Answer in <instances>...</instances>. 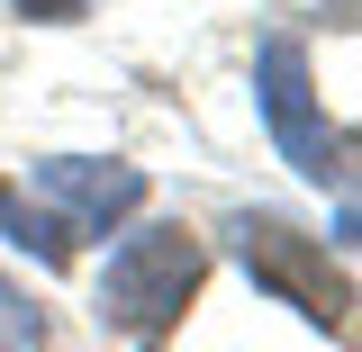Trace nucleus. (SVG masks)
<instances>
[{"instance_id": "obj_7", "label": "nucleus", "mask_w": 362, "mask_h": 352, "mask_svg": "<svg viewBox=\"0 0 362 352\" xmlns=\"http://www.w3.org/2000/svg\"><path fill=\"white\" fill-rule=\"evenodd\" d=\"M9 9H18V18H45V28H73L90 0H9Z\"/></svg>"}, {"instance_id": "obj_2", "label": "nucleus", "mask_w": 362, "mask_h": 352, "mask_svg": "<svg viewBox=\"0 0 362 352\" xmlns=\"http://www.w3.org/2000/svg\"><path fill=\"white\" fill-rule=\"evenodd\" d=\"M226 244H235V262L254 271V289H272L281 308H299L308 325H326V334L354 325V280L326 253V235L290 226L281 208H235L226 217Z\"/></svg>"}, {"instance_id": "obj_5", "label": "nucleus", "mask_w": 362, "mask_h": 352, "mask_svg": "<svg viewBox=\"0 0 362 352\" xmlns=\"http://www.w3.org/2000/svg\"><path fill=\"white\" fill-rule=\"evenodd\" d=\"M0 235H9L18 253H37L45 271L73 262V226L54 217V208H28V199H18V181H0Z\"/></svg>"}, {"instance_id": "obj_1", "label": "nucleus", "mask_w": 362, "mask_h": 352, "mask_svg": "<svg viewBox=\"0 0 362 352\" xmlns=\"http://www.w3.org/2000/svg\"><path fill=\"white\" fill-rule=\"evenodd\" d=\"M199 280H209L199 226H181V217L136 226V235H118V253H109V271H100V325L127 334V344H163L181 316H190Z\"/></svg>"}, {"instance_id": "obj_6", "label": "nucleus", "mask_w": 362, "mask_h": 352, "mask_svg": "<svg viewBox=\"0 0 362 352\" xmlns=\"http://www.w3.org/2000/svg\"><path fill=\"white\" fill-rule=\"evenodd\" d=\"M0 352H45V308L0 271Z\"/></svg>"}, {"instance_id": "obj_3", "label": "nucleus", "mask_w": 362, "mask_h": 352, "mask_svg": "<svg viewBox=\"0 0 362 352\" xmlns=\"http://www.w3.org/2000/svg\"><path fill=\"white\" fill-rule=\"evenodd\" d=\"M254 90H263V127H272V145H281L308 181L354 190V135L326 127L317 82H308V45H299V37H272L263 54H254Z\"/></svg>"}, {"instance_id": "obj_4", "label": "nucleus", "mask_w": 362, "mask_h": 352, "mask_svg": "<svg viewBox=\"0 0 362 352\" xmlns=\"http://www.w3.org/2000/svg\"><path fill=\"white\" fill-rule=\"evenodd\" d=\"M28 190L54 199V217L73 226V235H109V226H127L145 208V172L136 163H90V154H45V163H28Z\"/></svg>"}]
</instances>
